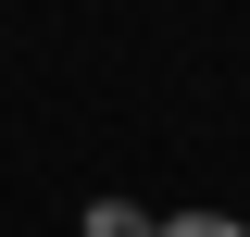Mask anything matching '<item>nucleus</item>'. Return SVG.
I'll return each mask as SVG.
<instances>
[{"label": "nucleus", "instance_id": "nucleus-1", "mask_svg": "<svg viewBox=\"0 0 250 237\" xmlns=\"http://www.w3.org/2000/svg\"><path fill=\"white\" fill-rule=\"evenodd\" d=\"M88 237H163V225H150L138 200H100V212H88Z\"/></svg>", "mask_w": 250, "mask_h": 237}, {"label": "nucleus", "instance_id": "nucleus-2", "mask_svg": "<svg viewBox=\"0 0 250 237\" xmlns=\"http://www.w3.org/2000/svg\"><path fill=\"white\" fill-rule=\"evenodd\" d=\"M163 237H250V225H225V212H163Z\"/></svg>", "mask_w": 250, "mask_h": 237}]
</instances>
